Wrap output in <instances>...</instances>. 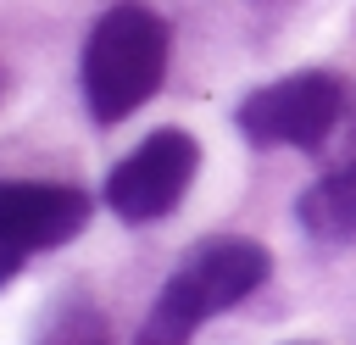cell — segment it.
Instances as JSON below:
<instances>
[{
  "label": "cell",
  "instance_id": "cell-4",
  "mask_svg": "<svg viewBox=\"0 0 356 345\" xmlns=\"http://www.w3.org/2000/svg\"><path fill=\"white\" fill-rule=\"evenodd\" d=\"M195 172H200L195 134L189 128H156L106 172V206L122 223H156L189 195Z\"/></svg>",
  "mask_w": 356,
  "mask_h": 345
},
{
  "label": "cell",
  "instance_id": "cell-3",
  "mask_svg": "<svg viewBox=\"0 0 356 345\" xmlns=\"http://www.w3.org/2000/svg\"><path fill=\"white\" fill-rule=\"evenodd\" d=\"M345 117V83L334 72H289L239 100L234 122L256 150H323Z\"/></svg>",
  "mask_w": 356,
  "mask_h": 345
},
{
  "label": "cell",
  "instance_id": "cell-7",
  "mask_svg": "<svg viewBox=\"0 0 356 345\" xmlns=\"http://www.w3.org/2000/svg\"><path fill=\"white\" fill-rule=\"evenodd\" d=\"M22 267H28V250H22V245H17V239L0 228V284H11Z\"/></svg>",
  "mask_w": 356,
  "mask_h": 345
},
{
  "label": "cell",
  "instance_id": "cell-5",
  "mask_svg": "<svg viewBox=\"0 0 356 345\" xmlns=\"http://www.w3.org/2000/svg\"><path fill=\"white\" fill-rule=\"evenodd\" d=\"M89 223V195L72 184H39V178H11L0 184V228L28 250H56L78 239Z\"/></svg>",
  "mask_w": 356,
  "mask_h": 345
},
{
  "label": "cell",
  "instance_id": "cell-6",
  "mask_svg": "<svg viewBox=\"0 0 356 345\" xmlns=\"http://www.w3.org/2000/svg\"><path fill=\"white\" fill-rule=\"evenodd\" d=\"M295 217H300V228H306L312 239H323V245L356 239V161H345V167L323 172L317 184H306L300 200H295Z\"/></svg>",
  "mask_w": 356,
  "mask_h": 345
},
{
  "label": "cell",
  "instance_id": "cell-8",
  "mask_svg": "<svg viewBox=\"0 0 356 345\" xmlns=\"http://www.w3.org/2000/svg\"><path fill=\"white\" fill-rule=\"evenodd\" d=\"M56 345H106V339H100V334H89V328H83V334H61V339H56Z\"/></svg>",
  "mask_w": 356,
  "mask_h": 345
},
{
  "label": "cell",
  "instance_id": "cell-2",
  "mask_svg": "<svg viewBox=\"0 0 356 345\" xmlns=\"http://www.w3.org/2000/svg\"><path fill=\"white\" fill-rule=\"evenodd\" d=\"M273 273V256L256 239L222 234V239H200L161 284L145 328L134 345H189L200 323H211L217 312L239 306L250 289H261Z\"/></svg>",
  "mask_w": 356,
  "mask_h": 345
},
{
  "label": "cell",
  "instance_id": "cell-1",
  "mask_svg": "<svg viewBox=\"0 0 356 345\" xmlns=\"http://www.w3.org/2000/svg\"><path fill=\"white\" fill-rule=\"evenodd\" d=\"M167 50H172V33L167 22L139 6V0H122L111 6L89 39H83V61H78V83H83V106L100 128L134 117L167 78Z\"/></svg>",
  "mask_w": 356,
  "mask_h": 345
}]
</instances>
